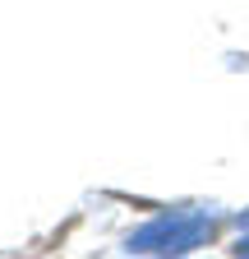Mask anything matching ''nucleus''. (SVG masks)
Returning a JSON list of instances; mask_svg holds the SVG:
<instances>
[{"label":"nucleus","mask_w":249,"mask_h":259,"mask_svg":"<svg viewBox=\"0 0 249 259\" xmlns=\"http://www.w3.org/2000/svg\"><path fill=\"white\" fill-rule=\"evenodd\" d=\"M235 254H249V232H244V236L235 241Z\"/></svg>","instance_id":"2"},{"label":"nucleus","mask_w":249,"mask_h":259,"mask_svg":"<svg viewBox=\"0 0 249 259\" xmlns=\"http://www.w3.org/2000/svg\"><path fill=\"white\" fill-rule=\"evenodd\" d=\"M240 227H249V213H244V218H240Z\"/></svg>","instance_id":"3"},{"label":"nucleus","mask_w":249,"mask_h":259,"mask_svg":"<svg viewBox=\"0 0 249 259\" xmlns=\"http://www.w3.org/2000/svg\"><path fill=\"white\" fill-rule=\"evenodd\" d=\"M212 232V218L203 208H184V213H162L152 218L148 227H139V232L125 241V250L130 254H190L194 245H203Z\"/></svg>","instance_id":"1"}]
</instances>
